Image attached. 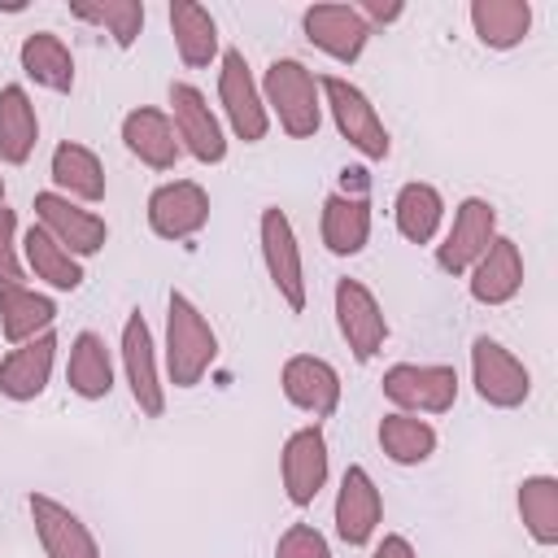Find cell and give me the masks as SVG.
Here are the masks:
<instances>
[{
  "mask_svg": "<svg viewBox=\"0 0 558 558\" xmlns=\"http://www.w3.org/2000/svg\"><path fill=\"white\" fill-rule=\"evenodd\" d=\"M262 100L266 113L279 122L283 135L292 140H314L323 126V92L310 65H301L296 57H275L262 74Z\"/></svg>",
  "mask_w": 558,
  "mask_h": 558,
  "instance_id": "obj_1",
  "label": "cell"
},
{
  "mask_svg": "<svg viewBox=\"0 0 558 558\" xmlns=\"http://www.w3.org/2000/svg\"><path fill=\"white\" fill-rule=\"evenodd\" d=\"M218 362V331L192 296L170 292L166 301V375L174 388H196Z\"/></svg>",
  "mask_w": 558,
  "mask_h": 558,
  "instance_id": "obj_2",
  "label": "cell"
},
{
  "mask_svg": "<svg viewBox=\"0 0 558 558\" xmlns=\"http://www.w3.org/2000/svg\"><path fill=\"white\" fill-rule=\"evenodd\" d=\"M318 92H323V105H327V113H331V122H336V131L349 148H357L366 161H384L392 153L388 126H384V118L375 113L371 96L357 83H349L340 74H327V78H318Z\"/></svg>",
  "mask_w": 558,
  "mask_h": 558,
  "instance_id": "obj_3",
  "label": "cell"
},
{
  "mask_svg": "<svg viewBox=\"0 0 558 558\" xmlns=\"http://www.w3.org/2000/svg\"><path fill=\"white\" fill-rule=\"evenodd\" d=\"M379 388L401 414H445L458 401V371L445 362H397L384 371Z\"/></svg>",
  "mask_w": 558,
  "mask_h": 558,
  "instance_id": "obj_4",
  "label": "cell"
},
{
  "mask_svg": "<svg viewBox=\"0 0 558 558\" xmlns=\"http://www.w3.org/2000/svg\"><path fill=\"white\" fill-rule=\"evenodd\" d=\"M257 244H262V262H266V275L279 292V301L288 310H305V262H301V244H296V231H292V218L279 209V205H266L262 218H257Z\"/></svg>",
  "mask_w": 558,
  "mask_h": 558,
  "instance_id": "obj_5",
  "label": "cell"
},
{
  "mask_svg": "<svg viewBox=\"0 0 558 558\" xmlns=\"http://www.w3.org/2000/svg\"><path fill=\"white\" fill-rule=\"evenodd\" d=\"M471 384L475 397L493 410H519L532 397V371L493 336L471 340Z\"/></svg>",
  "mask_w": 558,
  "mask_h": 558,
  "instance_id": "obj_6",
  "label": "cell"
},
{
  "mask_svg": "<svg viewBox=\"0 0 558 558\" xmlns=\"http://www.w3.org/2000/svg\"><path fill=\"white\" fill-rule=\"evenodd\" d=\"M218 105H222V118L235 131V140H244V144L266 140L270 113H266L262 87H257V78H253V70H248L240 48H227L218 57Z\"/></svg>",
  "mask_w": 558,
  "mask_h": 558,
  "instance_id": "obj_7",
  "label": "cell"
},
{
  "mask_svg": "<svg viewBox=\"0 0 558 558\" xmlns=\"http://www.w3.org/2000/svg\"><path fill=\"white\" fill-rule=\"evenodd\" d=\"M170 122L179 135V148L201 161V166H222L227 161V135L218 113L209 109L205 92L192 83H170Z\"/></svg>",
  "mask_w": 558,
  "mask_h": 558,
  "instance_id": "obj_8",
  "label": "cell"
},
{
  "mask_svg": "<svg viewBox=\"0 0 558 558\" xmlns=\"http://www.w3.org/2000/svg\"><path fill=\"white\" fill-rule=\"evenodd\" d=\"M35 222L70 253V257H96L105 244H109V227L96 209L61 196V192H35Z\"/></svg>",
  "mask_w": 558,
  "mask_h": 558,
  "instance_id": "obj_9",
  "label": "cell"
},
{
  "mask_svg": "<svg viewBox=\"0 0 558 558\" xmlns=\"http://www.w3.org/2000/svg\"><path fill=\"white\" fill-rule=\"evenodd\" d=\"M497 235H501L497 231V205L484 201V196H462L445 240L436 244V266L445 275H466Z\"/></svg>",
  "mask_w": 558,
  "mask_h": 558,
  "instance_id": "obj_10",
  "label": "cell"
},
{
  "mask_svg": "<svg viewBox=\"0 0 558 558\" xmlns=\"http://www.w3.org/2000/svg\"><path fill=\"white\" fill-rule=\"evenodd\" d=\"M118 353H122V375H126L131 401L140 405L144 418H161V414H166V384H161V366H157L153 331H148V323H144L140 310L126 314Z\"/></svg>",
  "mask_w": 558,
  "mask_h": 558,
  "instance_id": "obj_11",
  "label": "cell"
},
{
  "mask_svg": "<svg viewBox=\"0 0 558 558\" xmlns=\"http://www.w3.org/2000/svg\"><path fill=\"white\" fill-rule=\"evenodd\" d=\"M327 475H331V453H327V436L318 423L310 427H296L288 440H283V453H279V480H283V497L305 510L314 506V497L327 488Z\"/></svg>",
  "mask_w": 558,
  "mask_h": 558,
  "instance_id": "obj_12",
  "label": "cell"
},
{
  "mask_svg": "<svg viewBox=\"0 0 558 558\" xmlns=\"http://www.w3.org/2000/svg\"><path fill=\"white\" fill-rule=\"evenodd\" d=\"M336 327L357 362H371L388 340V318L379 296L362 279H336Z\"/></svg>",
  "mask_w": 558,
  "mask_h": 558,
  "instance_id": "obj_13",
  "label": "cell"
},
{
  "mask_svg": "<svg viewBox=\"0 0 558 558\" xmlns=\"http://www.w3.org/2000/svg\"><path fill=\"white\" fill-rule=\"evenodd\" d=\"M209 222V192L196 179H170L148 196V231L157 240H192Z\"/></svg>",
  "mask_w": 558,
  "mask_h": 558,
  "instance_id": "obj_14",
  "label": "cell"
},
{
  "mask_svg": "<svg viewBox=\"0 0 558 558\" xmlns=\"http://www.w3.org/2000/svg\"><path fill=\"white\" fill-rule=\"evenodd\" d=\"M301 31H305V39L323 52V57H331V61H340V65H353L362 52H366V44H371V26L362 22V13L353 9V4H310L305 13H301Z\"/></svg>",
  "mask_w": 558,
  "mask_h": 558,
  "instance_id": "obj_15",
  "label": "cell"
},
{
  "mask_svg": "<svg viewBox=\"0 0 558 558\" xmlns=\"http://www.w3.org/2000/svg\"><path fill=\"white\" fill-rule=\"evenodd\" d=\"M336 536L344 541V545H353V549H362V545H371L375 541V532H379V519H384V497H379V488H375V480H371V471L366 466H344V475H340V488H336Z\"/></svg>",
  "mask_w": 558,
  "mask_h": 558,
  "instance_id": "obj_16",
  "label": "cell"
},
{
  "mask_svg": "<svg viewBox=\"0 0 558 558\" xmlns=\"http://www.w3.org/2000/svg\"><path fill=\"white\" fill-rule=\"evenodd\" d=\"M279 388L296 410H305L314 418H331L340 410V392H344L340 371L314 353H292L279 371Z\"/></svg>",
  "mask_w": 558,
  "mask_h": 558,
  "instance_id": "obj_17",
  "label": "cell"
},
{
  "mask_svg": "<svg viewBox=\"0 0 558 558\" xmlns=\"http://www.w3.org/2000/svg\"><path fill=\"white\" fill-rule=\"evenodd\" d=\"M26 510H31L35 536H39V545H44L48 558H100V541L92 536V527L70 506H61L57 497L31 493L26 497Z\"/></svg>",
  "mask_w": 558,
  "mask_h": 558,
  "instance_id": "obj_18",
  "label": "cell"
},
{
  "mask_svg": "<svg viewBox=\"0 0 558 558\" xmlns=\"http://www.w3.org/2000/svg\"><path fill=\"white\" fill-rule=\"evenodd\" d=\"M57 366V331H44L26 344H13L0 357V397L9 401H35Z\"/></svg>",
  "mask_w": 558,
  "mask_h": 558,
  "instance_id": "obj_19",
  "label": "cell"
},
{
  "mask_svg": "<svg viewBox=\"0 0 558 558\" xmlns=\"http://www.w3.org/2000/svg\"><path fill=\"white\" fill-rule=\"evenodd\" d=\"M466 288H471V301L480 305H506L523 292V253L510 235H497L484 257L466 270Z\"/></svg>",
  "mask_w": 558,
  "mask_h": 558,
  "instance_id": "obj_20",
  "label": "cell"
},
{
  "mask_svg": "<svg viewBox=\"0 0 558 558\" xmlns=\"http://www.w3.org/2000/svg\"><path fill=\"white\" fill-rule=\"evenodd\" d=\"M122 144L148 170H174V161L183 157L170 113L166 109H153V105H140V109H131L122 118Z\"/></svg>",
  "mask_w": 558,
  "mask_h": 558,
  "instance_id": "obj_21",
  "label": "cell"
},
{
  "mask_svg": "<svg viewBox=\"0 0 558 558\" xmlns=\"http://www.w3.org/2000/svg\"><path fill=\"white\" fill-rule=\"evenodd\" d=\"M48 174H52V192L78 201V205H100L105 201V166L100 157L78 144V140H61L52 148V161H48Z\"/></svg>",
  "mask_w": 558,
  "mask_h": 558,
  "instance_id": "obj_22",
  "label": "cell"
},
{
  "mask_svg": "<svg viewBox=\"0 0 558 558\" xmlns=\"http://www.w3.org/2000/svg\"><path fill=\"white\" fill-rule=\"evenodd\" d=\"M318 235L327 244V253L336 257H357L371 240V201L357 192H331L323 201V222Z\"/></svg>",
  "mask_w": 558,
  "mask_h": 558,
  "instance_id": "obj_23",
  "label": "cell"
},
{
  "mask_svg": "<svg viewBox=\"0 0 558 558\" xmlns=\"http://www.w3.org/2000/svg\"><path fill=\"white\" fill-rule=\"evenodd\" d=\"M170 17V35H174V52L187 70H205L209 61L222 57L218 48V22L205 4H192V0H170L166 9Z\"/></svg>",
  "mask_w": 558,
  "mask_h": 558,
  "instance_id": "obj_24",
  "label": "cell"
},
{
  "mask_svg": "<svg viewBox=\"0 0 558 558\" xmlns=\"http://www.w3.org/2000/svg\"><path fill=\"white\" fill-rule=\"evenodd\" d=\"M57 327V301L26 288V283H0V336L9 344H26Z\"/></svg>",
  "mask_w": 558,
  "mask_h": 558,
  "instance_id": "obj_25",
  "label": "cell"
},
{
  "mask_svg": "<svg viewBox=\"0 0 558 558\" xmlns=\"http://www.w3.org/2000/svg\"><path fill=\"white\" fill-rule=\"evenodd\" d=\"M466 17H471L475 39L493 52L519 48L532 31V4L527 0H471Z\"/></svg>",
  "mask_w": 558,
  "mask_h": 558,
  "instance_id": "obj_26",
  "label": "cell"
},
{
  "mask_svg": "<svg viewBox=\"0 0 558 558\" xmlns=\"http://www.w3.org/2000/svg\"><path fill=\"white\" fill-rule=\"evenodd\" d=\"M17 65L22 74L35 83V87H48V92H74V52L61 35L52 31H35L22 39L17 48Z\"/></svg>",
  "mask_w": 558,
  "mask_h": 558,
  "instance_id": "obj_27",
  "label": "cell"
},
{
  "mask_svg": "<svg viewBox=\"0 0 558 558\" xmlns=\"http://www.w3.org/2000/svg\"><path fill=\"white\" fill-rule=\"evenodd\" d=\"M17 244H22V266H26L39 283H48L52 292H74V288H83V262L70 257L39 222H31Z\"/></svg>",
  "mask_w": 558,
  "mask_h": 558,
  "instance_id": "obj_28",
  "label": "cell"
},
{
  "mask_svg": "<svg viewBox=\"0 0 558 558\" xmlns=\"http://www.w3.org/2000/svg\"><path fill=\"white\" fill-rule=\"evenodd\" d=\"M65 384L83 401H100L113 392V357L109 344L96 331H78L70 340V362H65Z\"/></svg>",
  "mask_w": 558,
  "mask_h": 558,
  "instance_id": "obj_29",
  "label": "cell"
},
{
  "mask_svg": "<svg viewBox=\"0 0 558 558\" xmlns=\"http://www.w3.org/2000/svg\"><path fill=\"white\" fill-rule=\"evenodd\" d=\"M39 140V113L26 96L22 83L0 87V161L4 166H26Z\"/></svg>",
  "mask_w": 558,
  "mask_h": 558,
  "instance_id": "obj_30",
  "label": "cell"
},
{
  "mask_svg": "<svg viewBox=\"0 0 558 558\" xmlns=\"http://www.w3.org/2000/svg\"><path fill=\"white\" fill-rule=\"evenodd\" d=\"M392 222H397L401 240L432 244L440 235V227H445V196H440V187L418 183V179L414 183H401V192L392 201Z\"/></svg>",
  "mask_w": 558,
  "mask_h": 558,
  "instance_id": "obj_31",
  "label": "cell"
},
{
  "mask_svg": "<svg viewBox=\"0 0 558 558\" xmlns=\"http://www.w3.org/2000/svg\"><path fill=\"white\" fill-rule=\"evenodd\" d=\"M379 449L397 466H418V462H427L436 453V427L427 418H418V414L392 410V414L379 418Z\"/></svg>",
  "mask_w": 558,
  "mask_h": 558,
  "instance_id": "obj_32",
  "label": "cell"
},
{
  "mask_svg": "<svg viewBox=\"0 0 558 558\" xmlns=\"http://www.w3.org/2000/svg\"><path fill=\"white\" fill-rule=\"evenodd\" d=\"M514 506H519L523 532L541 549H554L558 545V475H527L514 493Z\"/></svg>",
  "mask_w": 558,
  "mask_h": 558,
  "instance_id": "obj_33",
  "label": "cell"
},
{
  "mask_svg": "<svg viewBox=\"0 0 558 558\" xmlns=\"http://www.w3.org/2000/svg\"><path fill=\"white\" fill-rule=\"evenodd\" d=\"M70 13H74L78 22L105 26V31H109V39H113L122 52H126V48H135V39H140V31H144V17H148L144 0H100V4H70Z\"/></svg>",
  "mask_w": 558,
  "mask_h": 558,
  "instance_id": "obj_34",
  "label": "cell"
},
{
  "mask_svg": "<svg viewBox=\"0 0 558 558\" xmlns=\"http://www.w3.org/2000/svg\"><path fill=\"white\" fill-rule=\"evenodd\" d=\"M275 558H331V545L314 523H292L288 532H279Z\"/></svg>",
  "mask_w": 558,
  "mask_h": 558,
  "instance_id": "obj_35",
  "label": "cell"
},
{
  "mask_svg": "<svg viewBox=\"0 0 558 558\" xmlns=\"http://www.w3.org/2000/svg\"><path fill=\"white\" fill-rule=\"evenodd\" d=\"M22 279H26V266L17 244V214L0 205V283H22Z\"/></svg>",
  "mask_w": 558,
  "mask_h": 558,
  "instance_id": "obj_36",
  "label": "cell"
},
{
  "mask_svg": "<svg viewBox=\"0 0 558 558\" xmlns=\"http://www.w3.org/2000/svg\"><path fill=\"white\" fill-rule=\"evenodd\" d=\"M353 9L362 13V22H366L371 31H375V26H392V22L405 17V4H401V0H357Z\"/></svg>",
  "mask_w": 558,
  "mask_h": 558,
  "instance_id": "obj_37",
  "label": "cell"
},
{
  "mask_svg": "<svg viewBox=\"0 0 558 558\" xmlns=\"http://www.w3.org/2000/svg\"><path fill=\"white\" fill-rule=\"evenodd\" d=\"M371 558H418V554H414V545H410L405 536L388 532V536H384V541L371 549Z\"/></svg>",
  "mask_w": 558,
  "mask_h": 558,
  "instance_id": "obj_38",
  "label": "cell"
},
{
  "mask_svg": "<svg viewBox=\"0 0 558 558\" xmlns=\"http://www.w3.org/2000/svg\"><path fill=\"white\" fill-rule=\"evenodd\" d=\"M0 205H4V174H0Z\"/></svg>",
  "mask_w": 558,
  "mask_h": 558,
  "instance_id": "obj_39",
  "label": "cell"
}]
</instances>
